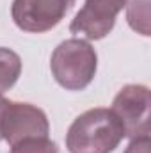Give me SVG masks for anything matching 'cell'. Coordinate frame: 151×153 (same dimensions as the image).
Masks as SVG:
<instances>
[{
  "instance_id": "3",
  "label": "cell",
  "mask_w": 151,
  "mask_h": 153,
  "mask_svg": "<svg viewBox=\"0 0 151 153\" xmlns=\"http://www.w3.org/2000/svg\"><path fill=\"white\" fill-rule=\"evenodd\" d=\"M50 123L43 109L32 103L7 102L0 117V137L7 144H16L25 139L48 137Z\"/></svg>"
},
{
  "instance_id": "5",
  "label": "cell",
  "mask_w": 151,
  "mask_h": 153,
  "mask_svg": "<svg viewBox=\"0 0 151 153\" xmlns=\"http://www.w3.org/2000/svg\"><path fill=\"white\" fill-rule=\"evenodd\" d=\"M112 111L124 128V137L150 135V89L141 84L124 85L114 98Z\"/></svg>"
},
{
  "instance_id": "10",
  "label": "cell",
  "mask_w": 151,
  "mask_h": 153,
  "mask_svg": "<svg viewBox=\"0 0 151 153\" xmlns=\"http://www.w3.org/2000/svg\"><path fill=\"white\" fill-rule=\"evenodd\" d=\"M124 153H150V135L135 137L130 141Z\"/></svg>"
},
{
  "instance_id": "6",
  "label": "cell",
  "mask_w": 151,
  "mask_h": 153,
  "mask_svg": "<svg viewBox=\"0 0 151 153\" xmlns=\"http://www.w3.org/2000/svg\"><path fill=\"white\" fill-rule=\"evenodd\" d=\"M126 0H85L84 7L70 23V32L89 41L103 39L115 25V16L123 11Z\"/></svg>"
},
{
  "instance_id": "8",
  "label": "cell",
  "mask_w": 151,
  "mask_h": 153,
  "mask_svg": "<svg viewBox=\"0 0 151 153\" xmlns=\"http://www.w3.org/2000/svg\"><path fill=\"white\" fill-rule=\"evenodd\" d=\"M126 20L135 32L150 36V0H130Z\"/></svg>"
},
{
  "instance_id": "7",
  "label": "cell",
  "mask_w": 151,
  "mask_h": 153,
  "mask_svg": "<svg viewBox=\"0 0 151 153\" xmlns=\"http://www.w3.org/2000/svg\"><path fill=\"white\" fill-rule=\"evenodd\" d=\"M21 75V57L5 46H0V94L9 91Z\"/></svg>"
},
{
  "instance_id": "4",
  "label": "cell",
  "mask_w": 151,
  "mask_h": 153,
  "mask_svg": "<svg viewBox=\"0 0 151 153\" xmlns=\"http://www.w3.org/2000/svg\"><path fill=\"white\" fill-rule=\"evenodd\" d=\"M76 0H13L11 16L23 32L41 34L57 27Z\"/></svg>"
},
{
  "instance_id": "2",
  "label": "cell",
  "mask_w": 151,
  "mask_h": 153,
  "mask_svg": "<svg viewBox=\"0 0 151 153\" xmlns=\"http://www.w3.org/2000/svg\"><path fill=\"white\" fill-rule=\"evenodd\" d=\"M50 70L61 87L68 91H82L93 82L96 75V50L85 39H66L53 50L50 59Z\"/></svg>"
},
{
  "instance_id": "1",
  "label": "cell",
  "mask_w": 151,
  "mask_h": 153,
  "mask_svg": "<svg viewBox=\"0 0 151 153\" xmlns=\"http://www.w3.org/2000/svg\"><path fill=\"white\" fill-rule=\"evenodd\" d=\"M124 139V128L110 109L96 107L80 114L66 134L70 153H112Z\"/></svg>"
},
{
  "instance_id": "9",
  "label": "cell",
  "mask_w": 151,
  "mask_h": 153,
  "mask_svg": "<svg viewBox=\"0 0 151 153\" xmlns=\"http://www.w3.org/2000/svg\"><path fill=\"white\" fill-rule=\"evenodd\" d=\"M9 153H59V148L48 137H39V139H25L13 144Z\"/></svg>"
},
{
  "instance_id": "11",
  "label": "cell",
  "mask_w": 151,
  "mask_h": 153,
  "mask_svg": "<svg viewBox=\"0 0 151 153\" xmlns=\"http://www.w3.org/2000/svg\"><path fill=\"white\" fill-rule=\"evenodd\" d=\"M7 102H9V100H5V98H4V96L0 94V117H2V112H4V109H5Z\"/></svg>"
}]
</instances>
